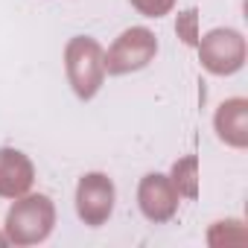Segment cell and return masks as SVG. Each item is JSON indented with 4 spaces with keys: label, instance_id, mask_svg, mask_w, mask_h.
Listing matches in <instances>:
<instances>
[{
    "label": "cell",
    "instance_id": "obj_8",
    "mask_svg": "<svg viewBox=\"0 0 248 248\" xmlns=\"http://www.w3.org/2000/svg\"><path fill=\"white\" fill-rule=\"evenodd\" d=\"M216 135L228 146H248V102L245 99H228L216 111Z\"/></svg>",
    "mask_w": 248,
    "mask_h": 248
},
{
    "label": "cell",
    "instance_id": "obj_2",
    "mask_svg": "<svg viewBox=\"0 0 248 248\" xmlns=\"http://www.w3.org/2000/svg\"><path fill=\"white\" fill-rule=\"evenodd\" d=\"M64 70H67V79L76 91L79 99H93L96 91L102 88V79H105V53L102 47L88 38V35H76L70 38L67 50H64Z\"/></svg>",
    "mask_w": 248,
    "mask_h": 248
},
{
    "label": "cell",
    "instance_id": "obj_4",
    "mask_svg": "<svg viewBox=\"0 0 248 248\" xmlns=\"http://www.w3.org/2000/svg\"><path fill=\"white\" fill-rule=\"evenodd\" d=\"M199 56L202 64L216 73V76H228L236 73L245 62V41L236 30H213L199 41Z\"/></svg>",
    "mask_w": 248,
    "mask_h": 248
},
{
    "label": "cell",
    "instance_id": "obj_1",
    "mask_svg": "<svg viewBox=\"0 0 248 248\" xmlns=\"http://www.w3.org/2000/svg\"><path fill=\"white\" fill-rule=\"evenodd\" d=\"M56 225V207L44 193L18 196V202L6 213V242L12 245H35L50 236Z\"/></svg>",
    "mask_w": 248,
    "mask_h": 248
},
{
    "label": "cell",
    "instance_id": "obj_11",
    "mask_svg": "<svg viewBox=\"0 0 248 248\" xmlns=\"http://www.w3.org/2000/svg\"><path fill=\"white\" fill-rule=\"evenodd\" d=\"M3 242H6V236H0V245H3Z\"/></svg>",
    "mask_w": 248,
    "mask_h": 248
},
{
    "label": "cell",
    "instance_id": "obj_10",
    "mask_svg": "<svg viewBox=\"0 0 248 248\" xmlns=\"http://www.w3.org/2000/svg\"><path fill=\"white\" fill-rule=\"evenodd\" d=\"M132 6L146 18H164L175 6V0H132Z\"/></svg>",
    "mask_w": 248,
    "mask_h": 248
},
{
    "label": "cell",
    "instance_id": "obj_5",
    "mask_svg": "<svg viewBox=\"0 0 248 248\" xmlns=\"http://www.w3.org/2000/svg\"><path fill=\"white\" fill-rule=\"evenodd\" d=\"M114 210V181L102 172H88L76 187V213L85 225L99 228Z\"/></svg>",
    "mask_w": 248,
    "mask_h": 248
},
{
    "label": "cell",
    "instance_id": "obj_6",
    "mask_svg": "<svg viewBox=\"0 0 248 248\" xmlns=\"http://www.w3.org/2000/svg\"><path fill=\"white\" fill-rule=\"evenodd\" d=\"M138 202H140V210L149 222H170L178 210V190L167 175L149 172L140 181Z\"/></svg>",
    "mask_w": 248,
    "mask_h": 248
},
{
    "label": "cell",
    "instance_id": "obj_9",
    "mask_svg": "<svg viewBox=\"0 0 248 248\" xmlns=\"http://www.w3.org/2000/svg\"><path fill=\"white\" fill-rule=\"evenodd\" d=\"M172 184H175L178 196L184 193L187 199H196V158H193V155L175 164V170H172Z\"/></svg>",
    "mask_w": 248,
    "mask_h": 248
},
{
    "label": "cell",
    "instance_id": "obj_7",
    "mask_svg": "<svg viewBox=\"0 0 248 248\" xmlns=\"http://www.w3.org/2000/svg\"><path fill=\"white\" fill-rule=\"evenodd\" d=\"M35 181L32 161L18 152V149H0V196L3 199H18L30 193Z\"/></svg>",
    "mask_w": 248,
    "mask_h": 248
},
{
    "label": "cell",
    "instance_id": "obj_3",
    "mask_svg": "<svg viewBox=\"0 0 248 248\" xmlns=\"http://www.w3.org/2000/svg\"><path fill=\"white\" fill-rule=\"evenodd\" d=\"M158 53V41L146 27H132L126 30L105 53V73L123 76V73H135L146 67Z\"/></svg>",
    "mask_w": 248,
    "mask_h": 248
}]
</instances>
